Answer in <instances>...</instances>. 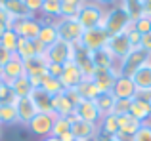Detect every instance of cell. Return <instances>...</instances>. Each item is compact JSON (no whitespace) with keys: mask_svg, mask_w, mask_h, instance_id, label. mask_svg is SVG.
<instances>
[{"mask_svg":"<svg viewBox=\"0 0 151 141\" xmlns=\"http://www.w3.org/2000/svg\"><path fill=\"white\" fill-rule=\"evenodd\" d=\"M65 134H71V120L67 116H55L54 128H52V135L55 137H61Z\"/></svg>","mask_w":151,"mask_h":141,"instance_id":"74e56055","label":"cell"},{"mask_svg":"<svg viewBox=\"0 0 151 141\" xmlns=\"http://www.w3.org/2000/svg\"><path fill=\"white\" fill-rule=\"evenodd\" d=\"M130 101H132V99H115V105H113V115H115V116L128 115V111H130Z\"/></svg>","mask_w":151,"mask_h":141,"instance_id":"ab89813d","label":"cell"},{"mask_svg":"<svg viewBox=\"0 0 151 141\" xmlns=\"http://www.w3.org/2000/svg\"><path fill=\"white\" fill-rule=\"evenodd\" d=\"M23 65H25V76L33 82L35 88H38L40 80L48 74V61H46V57L44 56H35L31 59L23 61Z\"/></svg>","mask_w":151,"mask_h":141,"instance_id":"8992f818","label":"cell"},{"mask_svg":"<svg viewBox=\"0 0 151 141\" xmlns=\"http://www.w3.org/2000/svg\"><path fill=\"white\" fill-rule=\"evenodd\" d=\"M4 86H6V82H4L2 78H0V92H2V88H4Z\"/></svg>","mask_w":151,"mask_h":141,"instance_id":"11a10c76","label":"cell"},{"mask_svg":"<svg viewBox=\"0 0 151 141\" xmlns=\"http://www.w3.org/2000/svg\"><path fill=\"white\" fill-rule=\"evenodd\" d=\"M67 118L71 120V134H73L75 139L84 141V139H88V137H92V135L98 134V126L96 124H90V122H84V120L77 118L75 113L71 116H67Z\"/></svg>","mask_w":151,"mask_h":141,"instance_id":"2e32d148","label":"cell"},{"mask_svg":"<svg viewBox=\"0 0 151 141\" xmlns=\"http://www.w3.org/2000/svg\"><path fill=\"white\" fill-rule=\"evenodd\" d=\"M15 101H17V97L14 95L12 88L6 84L2 88V92H0V105H15Z\"/></svg>","mask_w":151,"mask_h":141,"instance_id":"60d3db41","label":"cell"},{"mask_svg":"<svg viewBox=\"0 0 151 141\" xmlns=\"http://www.w3.org/2000/svg\"><path fill=\"white\" fill-rule=\"evenodd\" d=\"M90 59H92V65L96 69H115L117 67V59L109 53L107 48L98 50V52H92L90 53Z\"/></svg>","mask_w":151,"mask_h":141,"instance_id":"cb8c5ba5","label":"cell"},{"mask_svg":"<svg viewBox=\"0 0 151 141\" xmlns=\"http://www.w3.org/2000/svg\"><path fill=\"white\" fill-rule=\"evenodd\" d=\"M8 86L12 88V92H14V95L17 97V99H21V97H31V93H33V90H35L33 82H31L25 74L19 76L17 80H14L12 84H8Z\"/></svg>","mask_w":151,"mask_h":141,"instance_id":"484cf974","label":"cell"},{"mask_svg":"<svg viewBox=\"0 0 151 141\" xmlns=\"http://www.w3.org/2000/svg\"><path fill=\"white\" fill-rule=\"evenodd\" d=\"M96 107H98V111L101 113V116H105V115H111L113 113V105H115V95L111 92H103V93H98V97L96 99Z\"/></svg>","mask_w":151,"mask_h":141,"instance_id":"f546056e","label":"cell"},{"mask_svg":"<svg viewBox=\"0 0 151 141\" xmlns=\"http://www.w3.org/2000/svg\"><path fill=\"white\" fill-rule=\"evenodd\" d=\"M40 19H37L35 15L29 17H21V19H14L12 29L15 31L19 38H27V40H37L38 33H40Z\"/></svg>","mask_w":151,"mask_h":141,"instance_id":"52a82bcc","label":"cell"},{"mask_svg":"<svg viewBox=\"0 0 151 141\" xmlns=\"http://www.w3.org/2000/svg\"><path fill=\"white\" fill-rule=\"evenodd\" d=\"M52 113L55 116H71L75 113V103L65 95V90L63 93L52 97Z\"/></svg>","mask_w":151,"mask_h":141,"instance_id":"ffe728a7","label":"cell"},{"mask_svg":"<svg viewBox=\"0 0 151 141\" xmlns=\"http://www.w3.org/2000/svg\"><path fill=\"white\" fill-rule=\"evenodd\" d=\"M73 61H75V65H77L78 69L84 73V76L86 78H90L92 76V73H94V65H92V59H90V52H86L84 48H82L81 44H77L75 46V57H73Z\"/></svg>","mask_w":151,"mask_h":141,"instance_id":"44dd1931","label":"cell"},{"mask_svg":"<svg viewBox=\"0 0 151 141\" xmlns=\"http://www.w3.org/2000/svg\"><path fill=\"white\" fill-rule=\"evenodd\" d=\"M128 115H132L134 118L138 120V122H151V105L149 101L142 99V97H134L132 101H130V111Z\"/></svg>","mask_w":151,"mask_h":141,"instance_id":"d6986e66","label":"cell"},{"mask_svg":"<svg viewBox=\"0 0 151 141\" xmlns=\"http://www.w3.org/2000/svg\"><path fill=\"white\" fill-rule=\"evenodd\" d=\"M134 29H136L140 34H149L151 33V17H147V15H142L140 19H136V21H134Z\"/></svg>","mask_w":151,"mask_h":141,"instance_id":"f35d334b","label":"cell"},{"mask_svg":"<svg viewBox=\"0 0 151 141\" xmlns=\"http://www.w3.org/2000/svg\"><path fill=\"white\" fill-rule=\"evenodd\" d=\"M42 141H59L58 137H55V135H48V137H44Z\"/></svg>","mask_w":151,"mask_h":141,"instance_id":"db71d44e","label":"cell"},{"mask_svg":"<svg viewBox=\"0 0 151 141\" xmlns=\"http://www.w3.org/2000/svg\"><path fill=\"white\" fill-rule=\"evenodd\" d=\"M119 6L124 10V14L130 17V21H136L142 15V2L140 0H119Z\"/></svg>","mask_w":151,"mask_h":141,"instance_id":"836d02e7","label":"cell"},{"mask_svg":"<svg viewBox=\"0 0 151 141\" xmlns=\"http://www.w3.org/2000/svg\"><path fill=\"white\" fill-rule=\"evenodd\" d=\"M98 134L105 135V137H111V135L119 134V120H117V116H115L113 113L101 116L100 124H98Z\"/></svg>","mask_w":151,"mask_h":141,"instance_id":"4316f807","label":"cell"},{"mask_svg":"<svg viewBox=\"0 0 151 141\" xmlns=\"http://www.w3.org/2000/svg\"><path fill=\"white\" fill-rule=\"evenodd\" d=\"M92 2H96L98 6H101V8H107V6H117L119 4V0H92Z\"/></svg>","mask_w":151,"mask_h":141,"instance_id":"f907efd6","label":"cell"},{"mask_svg":"<svg viewBox=\"0 0 151 141\" xmlns=\"http://www.w3.org/2000/svg\"><path fill=\"white\" fill-rule=\"evenodd\" d=\"M75 116L84 122H90V124H100L101 120V113L98 111L96 107V101H90V99H82L81 103L75 107Z\"/></svg>","mask_w":151,"mask_h":141,"instance_id":"5bb4252c","label":"cell"},{"mask_svg":"<svg viewBox=\"0 0 151 141\" xmlns=\"http://www.w3.org/2000/svg\"><path fill=\"white\" fill-rule=\"evenodd\" d=\"M132 80L138 88V93H151V61L134 73Z\"/></svg>","mask_w":151,"mask_h":141,"instance_id":"7402d4cb","label":"cell"},{"mask_svg":"<svg viewBox=\"0 0 151 141\" xmlns=\"http://www.w3.org/2000/svg\"><path fill=\"white\" fill-rule=\"evenodd\" d=\"M55 122V115L54 113H38L29 124H27V130L33 135H38V137H48L52 135V128H54Z\"/></svg>","mask_w":151,"mask_h":141,"instance_id":"9c48e42d","label":"cell"},{"mask_svg":"<svg viewBox=\"0 0 151 141\" xmlns=\"http://www.w3.org/2000/svg\"><path fill=\"white\" fill-rule=\"evenodd\" d=\"M54 23H55V29H58L59 40H65L73 46L81 44V38L84 34V27L78 23L77 17H59Z\"/></svg>","mask_w":151,"mask_h":141,"instance_id":"6da1fadb","label":"cell"},{"mask_svg":"<svg viewBox=\"0 0 151 141\" xmlns=\"http://www.w3.org/2000/svg\"><path fill=\"white\" fill-rule=\"evenodd\" d=\"M31 99L35 101L38 113H52V97L46 92H42L40 88H35L31 93Z\"/></svg>","mask_w":151,"mask_h":141,"instance_id":"f1b7e54d","label":"cell"},{"mask_svg":"<svg viewBox=\"0 0 151 141\" xmlns=\"http://www.w3.org/2000/svg\"><path fill=\"white\" fill-rule=\"evenodd\" d=\"M61 70H63L61 65H52V63H48V74H50V76L59 78V76H61Z\"/></svg>","mask_w":151,"mask_h":141,"instance_id":"bcb514c9","label":"cell"},{"mask_svg":"<svg viewBox=\"0 0 151 141\" xmlns=\"http://www.w3.org/2000/svg\"><path fill=\"white\" fill-rule=\"evenodd\" d=\"M101 141H121L117 137V135H111V137H105V135H101Z\"/></svg>","mask_w":151,"mask_h":141,"instance_id":"816d5d0a","label":"cell"},{"mask_svg":"<svg viewBox=\"0 0 151 141\" xmlns=\"http://www.w3.org/2000/svg\"><path fill=\"white\" fill-rule=\"evenodd\" d=\"M40 14L44 15L46 19H50V21L59 19L61 17V0H44Z\"/></svg>","mask_w":151,"mask_h":141,"instance_id":"4dcf8cb0","label":"cell"},{"mask_svg":"<svg viewBox=\"0 0 151 141\" xmlns=\"http://www.w3.org/2000/svg\"><path fill=\"white\" fill-rule=\"evenodd\" d=\"M0 78H2V67H0Z\"/></svg>","mask_w":151,"mask_h":141,"instance_id":"6f0895ef","label":"cell"},{"mask_svg":"<svg viewBox=\"0 0 151 141\" xmlns=\"http://www.w3.org/2000/svg\"><path fill=\"white\" fill-rule=\"evenodd\" d=\"M2 8L14 19H21V17H29L31 15V11L25 6V0H2Z\"/></svg>","mask_w":151,"mask_h":141,"instance_id":"d4e9b609","label":"cell"},{"mask_svg":"<svg viewBox=\"0 0 151 141\" xmlns=\"http://www.w3.org/2000/svg\"><path fill=\"white\" fill-rule=\"evenodd\" d=\"M75 141H78V139H75Z\"/></svg>","mask_w":151,"mask_h":141,"instance_id":"91938a15","label":"cell"},{"mask_svg":"<svg viewBox=\"0 0 151 141\" xmlns=\"http://www.w3.org/2000/svg\"><path fill=\"white\" fill-rule=\"evenodd\" d=\"M75 90H77V93H78L81 99H90V101H94L98 97V93H100L98 88H96V84H94L90 78H84V80H82Z\"/></svg>","mask_w":151,"mask_h":141,"instance_id":"d6a6232c","label":"cell"},{"mask_svg":"<svg viewBox=\"0 0 151 141\" xmlns=\"http://www.w3.org/2000/svg\"><path fill=\"white\" fill-rule=\"evenodd\" d=\"M84 73L75 65V61H69V63L63 65V70H61V76H59V82L65 90H75L82 80H84Z\"/></svg>","mask_w":151,"mask_h":141,"instance_id":"7c38bea8","label":"cell"},{"mask_svg":"<svg viewBox=\"0 0 151 141\" xmlns=\"http://www.w3.org/2000/svg\"><path fill=\"white\" fill-rule=\"evenodd\" d=\"M0 4H2V0H0Z\"/></svg>","mask_w":151,"mask_h":141,"instance_id":"680465c9","label":"cell"},{"mask_svg":"<svg viewBox=\"0 0 151 141\" xmlns=\"http://www.w3.org/2000/svg\"><path fill=\"white\" fill-rule=\"evenodd\" d=\"M140 48H142V50H144V52L151 57V33H149V34H142Z\"/></svg>","mask_w":151,"mask_h":141,"instance_id":"f6af8a7d","label":"cell"},{"mask_svg":"<svg viewBox=\"0 0 151 141\" xmlns=\"http://www.w3.org/2000/svg\"><path fill=\"white\" fill-rule=\"evenodd\" d=\"M38 88H40L42 92H46L50 97L59 95V93H63V90H65L61 86V82H59V78H54V76H50V74H46L40 80V86H38Z\"/></svg>","mask_w":151,"mask_h":141,"instance_id":"83f0119b","label":"cell"},{"mask_svg":"<svg viewBox=\"0 0 151 141\" xmlns=\"http://www.w3.org/2000/svg\"><path fill=\"white\" fill-rule=\"evenodd\" d=\"M149 61H151V57L144 52V50L142 48H134L124 59H121L117 63V70H119V74H122V76H130L132 78L134 73L140 70L145 63H149Z\"/></svg>","mask_w":151,"mask_h":141,"instance_id":"3957f363","label":"cell"},{"mask_svg":"<svg viewBox=\"0 0 151 141\" xmlns=\"http://www.w3.org/2000/svg\"><path fill=\"white\" fill-rule=\"evenodd\" d=\"M12 56H15V53H10V52H6V50L0 46V67H4V65L8 63V61L12 59Z\"/></svg>","mask_w":151,"mask_h":141,"instance_id":"7dc6e473","label":"cell"},{"mask_svg":"<svg viewBox=\"0 0 151 141\" xmlns=\"http://www.w3.org/2000/svg\"><path fill=\"white\" fill-rule=\"evenodd\" d=\"M149 105H151V103H149Z\"/></svg>","mask_w":151,"mask_h":141,"instance_id":"94428289","label":"cell"},{"mask_svg":"<svg viewBox=\"0 0 151 141\" xmlns=\"http://www.w3.org/2000/svg\"><path fill=\"white\" fill-rule=\"evenodd\" d=\"M130 23H132L130 17L124 14V10L117 4V6H113L111 10L105 11V25H103V31H105L109 36H115V34L124 33V31L128 29Z\"/></svg>","mask_w":151,"mask_h":141,"instance_id":"7a4b0ae2","label":"cell"},{"mask_svg":"<svg viewBox=\"0 0 151 141\" xmlns=\"http://www.w3.org/2000/svg\"><path fill=\"white\" fill-rule=\"evenodd\" d=\"M84 141H101V135L96 134V135H92V137H88V139H84Z\"/></svg>","mask_w":151,"mask_h":141,"instance_id":"f5cc1de1","label":"cell"},{"mask_svg":"<svg viewBox=\"0 0 151 141\" xmlns=\"http://www.w3.org/2000/svg\"><path fill=\"white\" fill-rule=\"evenodd\" d=\"M111 93L115 95V99H134V97L138 95V88H136V84H134V80L130 76L119 74Z\"/></svg>","mask_w":151,"mask_h":141,"instance_id":"4fadbf2b","label":"cell"},{"mask_svg":"<svg viewBox=\"0 0 151 141\" xmlns=\"http://www.w3.org/2000/svg\"><path fill=\"white\" fill-rule=\"evenodd\" d=\"M142 2V14L151 17V0H140Z\"/></svg>","mask_w":151,"mask_h":141,"instance_id":"681fc988","label":"cell"},{"mask_svg":"<svg viewBox=\"0 0 151 141\" xmlns=\"http://www.w3.org/2000/svg\"><path fill=\"white\" fill-rule=\"evenodd\" d=\"M42 2H44V0H25V6H27V10L31 11V15H35L37 11L42 10Z\"/></svg>","mask_w":151,"mask_h":141,"instance_id":"7bdbcfd3","label":"cell"},{"mask_svg":"<svg viewBox=\"0 0 151 141\" xmlns=\"http://www.w3.org/2000/svg\"><path fill=\"white\" fill-rule=\"evenodd\" d=\"M0 139H2V126H0Z\"/></svg>","mask_w":151,"mask_h":141,"instance_id":"9f6ffc18","label":"cell"},{"mask_svg":"<svg viewBox=\"0 0 151 141\" xmlns=\"http://www.w3.org/2000/svg\"><path fill=\"white\" fill-rule=\"evenodd\" d=\"M19 124L15 105H0V126H15Z\"/></svg>","mask_w":151,"mask_h":141,"instance_id":"e575fe53","label":"cell"},{"mask_svg":"<svg viewBox=\"0 0 151 141\" xmlns=\"http://www.w3.org/2000/svg\"><path fill=\"white\" fill-rule=\"evenodd\" d=\"M103 14H105V10H103L101 6H98V4L92 2V0H86V2L82 4L81 11L77 14V19L86 31V29H94V27L100 25Z\"/></svg>","mask_w":151,"mask_h":141,"instance_id":"5b68a950","label":"cell"},{"mask_svg":"<svg viewBox=\"0 0 151 141\" xmlns=\"http://www.w3.org/2000/svg\"><path fill=\"white\" fill-rule=\"evenodd\" d=\"M65 95H67V97H69V99H71V101H73V103H75V107H77V105H78V103H81V101H82L81 97H78L77 90H65Z\"/></svg>","mask_w":151,"mask_h":141,"instance_id":"c3c4849f","label":"cell"},{"mask_svg":"<svg viewBox=\"0 0 151 141\" xmlns=\"http://www.w3.org/2000/svg\"><path fill=\"white\" fill-rule=\"evenodd\" d=\"M17 42H19V36L15 34L14 29H8L6 33L0 36V46H2L6 52H10V53H15V50H17Z\"/></svg>","mask_w":151,"mask_h":141,"instance_id":"d590c367","label":"cell"},{"mask_svg":"<svg viewBox=\"0 0 151 141\" xmlns=\"http://www.w3.org/2000/svg\"><path fill=\"white\" fill-rule=\"evenodd\" d=\"M12 23H14V17H12V15L2 8V4H0V25H6L8 29H12Z\"/></svg>","mask_w":151,"mask_h":141,"instance_id":"ee69618b","label":"cell"},{"mask_svg":"<svg viewBox=\"0 0 151 141\" xmlns=\"http://www.w3.org/2000/svg\"><path fill=\"white\" fill-rule=\"evenodd\" d=\"M25 74V65L17 56H12V59L2 67V80L6 84H12L14 80H17L19 76Z\"/></svg>","mask_w":151,"mask_h":141,"instance_id":"ac0fdd59","label":"cell"},{"mask_svg":"<svg viewBox=\"0 0 151 141\" xmlns=\"http://www.w3.org/2000/svg\"><path fill=\"white\" fill-rule=\"evenodd\" d=\"M109 42V34L105 33L100 27H94V29H86L84 34L81 38V46L86 50V52H98V50H103Z\"/></svg>","mask_w":151,"mask_h":141,"instance_id":"ba28073f","label":"cell"},{"mask_svg":"<svg viewBox=\"0 0 151 141\" xmlns=\"http://www.w3.org/2000/svg\"><path fill=\"white\" fill-rule=\"evenodd\" d=\"M132 141H151V122H144Z\"/></svg>","mask_w":151,"mask_h":141,"instance_id":"b9f144b4","label":"cell"},{"mask_svg":"<svg viewBox=\"0 0 151 141\" xmlns=\"http://www.w3.org/2000/svg\"><path fill=\"white\" fill-rule=\"evenodd\" d=\"M117 78H119V70L115 67V69H94L90 80L96 84L98 92L103 93V92H111L113 90Z\"/></svg>","mask_w":151,"mask_h":141,"instance_id":"8fae6325","label":"cell"},{"mask_svg":"<svg viewBox=\"0 0 151 141\" xmlns=\"http://www.w3.org/2000/svg\"><path fill=\"white\" fill-rule=\"evenodd\" d=\"M46 61L52 65H65L69 63V61H73L75 57V46L69 44V42L65 40H58L55 44H52L46 48V53H44Z\"/></svg>","mask_w":151,"mask_h":141,"instance_id":"277c9868","label":"cell"},{"mask_svg":"<svg viewBox=\"0 0 151 141\" xmlns=\"http://www.w3.org/2000/svg\"><path fill=\"white\" fill-rule=\"evenodd\" d=\"M86 0H61V17H77Z\"/></svg>","mask_w":151,"mask_h":141,"instance_id":"8d00e7d4","label":"cell"},{"mask_svg":"<svg viewBox=\"0 0 151 141\" xmlns=\"http://www.w3.org/2000/svg\"><path fill=\"white\" fill-rule=\"evenodd\" d=\"M117 120H119V134H117V137L121 141H132L134 135H136V132L140 130L142 122H138L132 115H121V116H117Z\"/></svg>","mask_w":151,"mask_h":141,"instance_id":"9a60e30c","label":"cell"},{"mask_svg":"<svg viewBox=\"0 0 151 141\" xmlns=\"http://www.w3.org/2000/svg\"><path fill=\"white\" fill-rule=\"evenodd\" d=\"M15 56L21 61H27L31 57L37 56V50H35V40H27V38H19L17 42V50H15Z\"/></svg>","mask_w":151,"mask_h":141,"instance_id":"1f68e13d","label":"cell"},{"mask_svg":"<svg viewBox=\"0 0 151 141\" xmlns=\"http://www.w3.org/2000/svg\"><path fill=\"white\" fill-rule=\"evenodd\" d=\"M40 33H38L37 40H40L42 44L48 48V46L55 44V42L59 40V34H58V29H55V23L50 21V19H46V21H40Z\"/></svg>","mask_w":151,"mask_h":141,"instance_id":"603a6c76","label":"cell"},{"mask_svg":"<svg viewBox=\"0 0 151 141\" xmlns=\"http://www.w3.org/2000/svg\"><path fill=\"white\" fill-rule=\"evenodd\" d=\"M15 111H17V120L21 126L27 128V124L38 115V109L35 105V101L31 97H21V99L15 101Z\"/></svg>","mask_w":151,"mask_h":141,"instance_id":"e0dca14e","label":"cell"},{"mask_svg":"<svg viewBox=\"0 0 151 141\" xmlns=\"http://www.w3.org/2000/svg\"><path fill=\"white\" fill-rule=\"evenodd\" d=\"M105 48L109 50V53L117 59V63H119L121 59H124V57L132 52L134 46H132V42H130L128 34L121 33V34H115V36H109V42H107Z\"/></svg>","mask_w":151,"mask_h":141,"instance_id":"30bf717a","label":"cell"}]
</instances>
